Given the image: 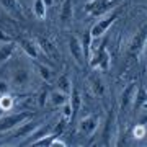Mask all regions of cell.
<instances>
[{
  "label": "cell",
  "mask_w": 147,
  "mask_h": 147,
  "mask_svg": "<svg viewBox=\"0 0 147 147\" xmlns=\"http://www.w3.org/2000/svg\"><path fill=\"white\" fill-rule=\"evenodd\" d=\"M87 62L90 64L92 69H98V70H108L110 69V53L106 51L105 44H98L95 46L92 44V51H90V57Z\"/></svg>",
  "instance_id": "cell-1"
},
{
  "label": "cell",
  "mask_w": 147,
  "mask_h": 147,
  "mask_svg": "<svg viewBox=\"0 0 147 147\" xmlns=\"http://www.w3.org/2000/svg\"><path fill=\"white\" fill-rule=\"evenodd\" d=\"M33 69L26 67V65H16L10 70V77H8V84L15 88H26L31 84L33 79Z\"/></svg>",
  "instance_id": "cell-2"
},
{
  "label": "cell",
  "mask_w": 147,
  "mask_h": 147,
  "mask_svg": "<svg viewBox=\"0 0 147 147\" xmlns=\"http://www.w3.org/2000/svg\"><path fill=\"white\" fill-rule=\"evenodd\" d=\"M118 15H119L118 10H110L103 18H100V20L96 21L93 26L90 28V36H92V39H101V38L105 36L106 31L111 28V25L118 20Z\"/></svg>",
  "instance_id": "cell-3"
},
{
  "label": "cell",
  "mask_w": 147,
  "mask_h": 147,
  "mask_svg": "<svg viewBox=\"0 0 147 147\" xmlns=\"http://www.w3.org/2000/svg\"><path fill=\"white\" fill-rule=\"evenodd\" d=\"M0 31L2 34L11 41V39H18L20 38V25H18V20L15 18H11L10 15H7V13H2L0 15Z\"/></svg>",
  "instance_id": "cell-4"
},
{
  "label": "cell",
  "mask_w": 147,
  "mask_h": 147,
  "mask_svg": "<svg viewBox=\"0 0 147 147\" xmlns=\"http://www.w3.org/2000/svg\"><path fill=\"white\" fill-rule=\"evenodd\" d=\"M85 13L92 18L106 15L110 10H113V0H88L84 7Z\"/></svg>",
  "instance_id": "cell-5"
},
{
  "label": "cell",
  "mask_w": 147,
  "mask_h": 147,
  "mask_svg": "<svg viewBox=\"0 0 147 147\" xmlns=\"http://www.w3.org/2000/svg\"><path fill=\"white\" fill-rule=\"evenodd\" d=\"M28 118H31L28 111H20V113H13V115H2L0 116V132L15 129L20 123H23Z\"/></svg>",
  "instance_id": "cell-6"
},
{
  "label": "cell",
  "mask_w": 147,
  "mask_h": 147,
  "mask_svg": "<svg viewBox=\"0 0 147 147\" xmlns=\"http://www.w3.org/2000/svg\"><path fill=\"white\" fill-rule=\"evenodd\" d=\"M127 53L131 56H136V57L141 53H146V26H141V30L127 42Z\"/></svg>",
  "instance_id": "cell-7"
},
{
  "label": "cell",
  "mask_w": 147,
  "mask_h": 147,
  "mask_svg": "<svg viewBox=\"0 0 147 147\" xmlns=\"http://www.w3.org/2000/svg\"><path fill=\"white\" fill-rule=\"evenodd\" d=\"M36 42H38V47H39V53H41V56H44V57L49 59V61H56V59L59 57L57 46H56L51 39L39 36V38H36Z\"/></svg>",
  "instance_id": "cell-8"
},
{
  "label": "cell",
  "mask_w": 147,
  "mask_h": 147,
  "mask_svg": "<svg viewBox=\"0 0 147 147\" xmlns=\"http://www.w3.org/2000/svg\"><path fill=\"white\" fill-rule=\"evenodd\" d=\"M69 51H70V56L79 65H84L87 62V59L84 56V49H82V44H80V38L77 34H70L69 36Z\"/></svg>",
  "instance_id": "cell-9"
},
{
  "label": "cell",
  "mask_w": 147,
  "mask_h": 147,
  "mask_svg": "<svg viewBox=\"0 0 147 147\" xmlns=\"http://www.w3.org/2000/svg\"><path fill=\"white\" fill-rule=\"evenodd\" d=\"M0 7H2L3 13L10 15L15 20H23L25 18L23 7H21V3L18 0H0Z\"/></svg>",
  "instance_id": "cell-10"
},
{
  "label": "cell",
  "mask_w": 147,
  "mask_h": 147,
  "mask_svg": "<svg viewBox=\"0 0 147 147\" xmlns=\"http://www.w3.org/2000/svg\"><path fill=\"white\" fill-rule=\"evenodd\" d=\"M18 46L23 49V53L26 54L30 59H33V61H36V59H39V56H41V53H39V47H38V42L36 39H31V38H18V42H16Z\"/></svg>",
  "instance_id": "cell-11"
},
{
  "label": "cell",
  "mask_w": 147,
  "mask_h": 147,
  "mask_svg": "<svg viewBox=\"0 0 147 147\" xmlns=\"http://www.w3.org/2000/svg\"><path fill=\"white\" fill-rule=\"evenodd\" d=\"M98 126H100V119L95 115H88L79 121V131L84 136H93L98 129Z\"/></svg>",
  "instance_id": "cell-12"
},
{
  "label": "cell",
  "mask_w": 147,
  "mask_h": 147,
  "mask_svg": "<svg viewBox=\"0 0 147 147\" xmlns=\"http://www.w3.org/2000/svg\"><path fill=\"white\" fill-rule=\"evenodd\" d=\"M87 82H88V88L90 92L96 96V98H103L106 93V85L105 82H103V79H101L100 75L96 72H92L88 75V79H87Z\"/></svg>",
  "instance_id": "cell-13"
},
{
  "label": "cell",
  "mask_w": 147,
  "mask_h": 147,
  "mask_svg": "<svg viewBox=\"0 0 147 147\" xmlns=\"http://www.w3.org/2000/svg\"><path fill=\"white\" fill-rule=\"evenodd\" d=\"M136 88H137V84L136 82H131L126 88L121 92V96H119V108L121 110L126 111L127 108H131L132 106V98H134Z\"/></svg>",
  "instance_id": "cell-14"
},
{
  "label": "cell",
  "mask_w": 147,
  "mask_h": 147,
  "mask_svg": "<svg viewBox=\"0 0 147 147\" xmlns=\"http://www.w3.org/2000/svg\"><path fill=\"white\" fill-rule=\"evenodd\" d=\"M36 126H38V124H34L30 118H28V119H25L23 123H20V124L15 127V134H13L15 141L16 142H21V139H25V137L30 136V132H31Z\"/></svg>",
  "instance_id": "cell-15"
},
{
  "label": "cell",
  "mask_w": 147,
  "mask_h": 147,
  "mask_svg": "<svg viewBox=\"0 0 147 147\" xmlns=\"http://www.w3.org/2000/svg\"><path fill=\"white\" fill-rule=\"evenodd\" d=\"M69 101V95L61 92V90H53V92H49L47 95V105L53 106V108H61L64 103H67Z\"/></svg>",
  "instance_id": "cell-16"
},
{
  "label": "cell",
  "mask_w": 147,
  "mask_h": 147,
  "mask_svg": "<svg viewBox=\"0 0 147 147\" xmlns=\"http://www.w3.org/2000/svg\"><path fill=\"white\" fill-rule=\"evenodd\" d=\"M74 18V2L72 0H64L61 5V11H59V20L64 26L69 25Z\"/></svg>",
  "instance_id": "cell-17"
},
{
  "label": "cell",
  "mask_w": 147,
  "mask_h": 147,
  "mask_svg": "<svg viewBox=\"0 0 147 147\" xmlns=\"http://www.w3.org/2000/svg\"><path fill=\"white\" fill-rule=\"evenodd\" d=\"M16 51V42L15 41H5L3 44H0V65H3L5 62L10 61V57Z\"/></svg>",
  "instance_id": "cell-18"
},
{
  "label": "cell",
  "mask_w": 147,
  "mask_h": 147,
  "mask_svg": "<svg viewBox=\"0 0 147 147\" xmlns=\"http://www.w3.org/2000/svg\"><path fill=\"white\" fill-rule=\"evenodd\" d=\"M147 105V96H146V88L142 85H137L134 98H132V108L134 110H144Z\"/></svg>",
  "instance_id": "cell-19"
},
{
  "label": "cell",
  "mask_w": 147,
  "mask_h": 147,
  "mask_svg": "<svg viewBox=\"0 0 147 147\" xmlns=\"http://www.w3.org/2000/svg\"><path fill=\"white\" fill-rule=\"evenodd\" d=\"M33 65H34V72L39 75V79L41 80H44V82H49L51 80V75H53V70H51V67L49 65H46V64H42V62H39V61H33Z\"/></svg>",
  "instance_id": "cell-20"
},
{
  "label": "cell",
  "mask_w": 147,
  "mask_h": 147,
  "mask_svg": "<svg viewBox=\"0 0 147 147\" xmlns=\"http://www.w3.org/2000/svg\"><path fill=\"white\" fill-rule=\"evenodd\" d=\"M69 105L72 108V118H74L75 113H77V111L80 110V106H82V96H80L79 90L75 88V87H72L70 93H69Z\"/></svg>",
  "instance_id": "cell-21"
},
{
  "label": "cell",
  "mask_w": 147,
  "mask_h": 147,
  "mask_svg": "<svg viewBox=\"0 0 147 147\" xmlns=\"http://www.w3.org/2000/svg\"><path fill=\"white\" fill-rule=\"evenodd\" d=\"M72 80H70V77L69 75H59L57 80H56V88L61 90V92H64V93H70V90H72Z\"/></svg>",
  "instance_id": "cell-22"
},
{
  "label": "cell",
  "mask_w": 147,
  "mask_h": 147,
  "mask_svg": "<svg viewBox=\"0 0 147 147\" xmlns=\"http://www.w3.org/2000/svg\"><path fill=\"white\" fill-rule=\"evenodd\" d=\"M33 15L36 16L38 20H44L47 13V7L44 5L42 0H33Z\"/></svg>",
  "instance_id": "cell-23"
},
{
  "label": "cell",
  "mask_w": 147,
  "mask_h": 147,
  "mask_svg": "<svg viewBox=\"0 0 147 147\" xmlns=\"http://www.w3.org/2000/svg\"><path fill=\"white\" fill-rule=\"evenodd\" d=\"M13 106H15V98L11 95H8V93L0 95V110L3 111V113L13 110Z\"/></svg>",
  "instance_id": "cell-24"
},
{
  "label": "cell",
  "mask_w": 147,
  "mask_h": 147,
  "mask_svg": "<svg viewBox=\"0 0 147 147\" xmlns=\"http://www.w3.org/2000/svg\"><path fill=\"white\" fill-rule=\"evenodd\" d=\"M92 36H90V31H87V33H84V36L80 38V44H82V49H84V56H85V59L88 61V57H90V51H92Z\"/></svg>",
  "instance_id": "cell-25"
},
{
  "label": "cell",
  "mask_w": 147,
  "mask_h": 147,
  "mask_svg": "<svg viewBox=\"0 0 147 147\" xmlns=\"http://www.w3.org/2000/svg\"><path fill=\"white\" fill-rule=\"evenodd\" d=\"M47 95H49V92H47L46 88L39 90V93L34 96V98H36V106L38 108H44V106L47 105Z\"/></svg>",
  "instance_id": "cell-26"
},
{
  "label": "cell",
  "mask_w": 147,
  "mask_h": 147,
  "mask_svg": "<svg viewBox=\"0 0 147 147\" xmlns=\"http://www.w3.org/2000/svg\"><path fill=\"white\" fill-rule=\"evenodd\" d=\"M147 134V127H146V123H141V124H136L134 129H132V136L136 139H144Z\"/></svg>",
  "instance_id": "cell-27"
},
{
  "label": "cell",
  "mask_w": 147,
  "mask_h": 147,
  "mask_svg": "<svg viewBox=\"0 0 147 147\" xmlns=\"http://www.w3.org/2000/svg\"><path fill=\"white\" fill-rule=\"evenodd\" d=\"M51 147H65L67 146V142L65 141H62L61 139V136H54V139L51 141V144H49Z\"/></svg>",
  "instance_id": "cell-28"
},
{
  "label": "cell",
  "mask_w": 147,
  "mask_h": 147,
  "mask_svg": "<svg viewBox=\"0 0 147 147\" xmlns=\"http://www.w3.org/2000/svg\"><path fill=\"white\" fill-rule=\"evenodd\" d=\"M8 88H10V84L7 80H0V95L8 93Z\"/></svg>",
  "instance_id": "cell-29"
},
{
  "label": "cell",
  "mask_w": 147,
  "mask_h": 147,
  "mask_svg": "<svg viewBox=\"0 0 147 147\" xmlns=\"http://www.w3.org/2000/svg\"><path fill=\"white\" fill-rule=\"evenodd\" d=\"M42 2H44V5L49 8V7H53V2H54V0H42Z\"/></svg>",
  "instance_id": "cell-30"
},
{
  "label": "cell",
  "mask_w": 147,
  "mask_h": 147,
  "mask_svg": "<svg viewBox=\"0 0 147 147\" xmlns=\"http://www.w3.org/2000/svg\"><path fill=\"white\" fill-rule=\"evenodd\" d=\"M0 39H2V41H8V39H7V38L2 34V31H0Z\"/></svg>",
  "instance_id": "cell-31"
},
{
  "label": "cell",
  "mask_w": 147,
  "mask_h": 147,
  "mask_svg": "<svg viewBox=\"0 0 147 147\" xmlns=\"http://www.w3.org/2000/svg\"><path fill=\"white\" fill-rule=\"evenodd\" d=\"M2 115H3V111H2V110H0V116H2Z\"/></svg>",
  "instance_id": "cell-32"
},
{
  "label": "cell",
  "mask_w": 147,
  "mask_h": 147,
  "mask_svg": "<svg viewBox=\"0 0 147 147\" xmlns=\"http://www.w3.org/2000/svg\"><path fill=\"white\" fill-rule=\"evenodd\" d=\"M18 2H20V3H21V2H23V0H18Z\"/></svg>",
  "instance_id": "cell-33"
}]
</instances>
